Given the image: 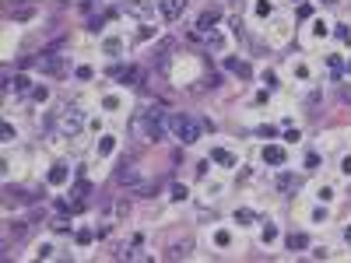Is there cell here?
<instances>
[{
	"label": "cell",
	"mask_w": 351,
	"mask_h": 263,
	"mask_svg": "<svg viewBox=\"0 0 351 263\" xmlns=\"http://www.w3.org/2000/svg\"><path fill=\"white\" fill-rule=\"evenodd\" d=\"M169 130H172V137L179 140V144H193V140H200V120H193L190 112H172L169 116Z\"/></svg>",
	"instance_id": "6da1fadb"
},
{
	"label": "cell",
	"mask_w": 351,
	"mask_h": 263,
	"mask_svg": "<svg viewBox=\"0 0 351 263\" xmlns=\"http://www.w3.org/2000/svg\"><path fill=\"white\" fill-rule=\"evenodd\" d=\"M81 126H84V116H81V109H74V106H64V109H56V130H60L64 137H74V134H81Z\"/></svg>",
	"instance_id": "7a4b0ae2"
},
{
	"label": "cell",
	"mask_w": 351,
	"mask_h": 263,
	"mask_svg": "<svg viewBox=\"0 0 351 263\" xmlns=\"http://www.w3.org/2000/svg\"><path fill=\"white\" fill-rule=\"evenodd\" d=\"M116 183L130 186V189H141V186H144V183H141V172H137L134 165H120V169H116Z\"/></svg>",
	"instance_id": "3957f363"
},
{
	"label": "cell",
	"mask_w": 351,
	"mask_h": 263,
	"mask_svg": "<svg viewBox=\"0 0 351 263\" xmlns=\"http://www.w3.org/2000/svg\"><path fill=\"white\" fill-rule=\"evenodd\" d=\"M158 11H162L165 21H176V18L186 11V0H158Z\"/></svg>",
	"instance_id": "277c9868"
},
{
	"label": "cell",
	"mask_w": 351,
	"mask_h": 263,
	"mask_svg": "<svg viewBox=\"0 0 351 263\" xmlns=\"http://www.w3.org/2000/svg\"><path fill=\"white\" fill-rule=\"evenodd\" d=\"M218 21H222V7H207V11L197 18V32H211Z\"/></svg>",
	"instance_id": "5b68a950"
},
{
	"label": "cell",
	"mask_w": 351,
	"mask_h": 263,
	"mask_svg": "<svg viewBox=\"0 0 351 263\" xmlns=\"http://www.w3.org/2000/svg\"><path fill=\"white\" fill-rule=\"evenodd\" d=\"M112 77L120 81V84H137V81H141V70H137V67H116Z\"/></svg>",
	"instance_id": "8992f818"
},
{
	"label": "cell",
	"mask_w": 351,
	"mask_h": 263,
	"mask_svg": "<svg viewBox=\"0 0 351 263\" xmlns=\"http://www.w3.org/2000/svg\"><path fill=\"white\" fill-rule=\"evenodd\" d=\"M92 193V183H84V179H78L74 183V189H70V197H74V211H81L84 207V197Z\"/></svg>",
	"instance_id": "52a82bcc"
},
{
	"label": "cell",
	"mask_w": 351,
	"mask_h": 263,
	"mask_svg": "<svg viewBox=\"0 0 351 263\" xmlns=\"http://www.w3.org/2000/svg\"><path fill=\"white\" fill-rule=\"evenodd\" d=\"M263 162L267 165H285V148L281 144H267V148H263Z\"/></svg>",
	"instance_id": "ba28073f"
},
{
	"label": "cell",
	"mask_w": 351,
	"mask_h": 263,
	"mask_svg": "<svg viewBox=\"0 0 351 263\" xmlns=\"http://www.w3.org/2000/svg\"><path fill=\"white\" fill-rule=\"evenodd\" d=\"M4 203H7V207H11V203H28V200H32V193H28V189H18V186H7L4 189Z\"/></svg>",
	"instance_id": "9c48e42d"
},
{
	"label": "cell",
	"mask_w": 351,
	"mask_h": 263,
	"mask_svg": "<svg viewBox=\"0 0 351 263\" xmlns=\"http://www.w3.org/2000/svg\"><path fill=\"white\" fill-rule=\"evenodd\" d=\"M28 84H32V81H28L25 74H18V77H7V81H4V88H7V92H14V95H25V92H28Z\"/></svg>",
	"instance_id": "30bf717a"
},
{
	"label": "cell",
	"mask_w": 351,
	"mask_h": 263,
	"mask_svg": "<svg viewBox=\"0 0 351 263\" xmlns=\"http://www.w3.org/2000/svg\"><path fill=\"white\" fill-rule=\"evenodd\" d=\"M211 162L225 165V169H236V165H239V162H236V155H228L225 148H214V151H211Z\"/></svg>",
	"instance_id": "8fae6325"
},
{
	"label": "cell",
	"mask_w": 351,
	"mask_h": 263,
	"mask_svg": "<svg viewBox=\"0 0 351 263\" xmlns=\"http://www.w3.org/2000/svg\"><path fill=\"white\" fill-rule=\"evenodd\" d=\"M46 179H49V186H64V183L70 179V172H67V165H53Z\"/></svg>",
	"instance_id": "7c38bea8"
},
{
	"label": "cell",
	"mask_w": 351,
	"mask_h": 263,
	"mask_svg": "<svg viewBox=\"0 0 351 263\" xmlns=\"http://www.w3.org/2000/svg\"><path fill=\"white\" fill-rule=\"evenodd\" d=\"M225 67L232 70V74H239V77H250V63L236 60V56H225Z\"/></svg>",
	"instance_id": "4fadbf2b"
},
{
	"label": "cell",
	"mask_w": 351,
	"mask_h": 263,
	"mask_svg": "<svg viewBox=\"0 0 351 263\" xmlns=\"http://www.w3.org/2000/svg\"><path fill=\"white\" fill-rule=\"evenodd\" d=\"M305 246H309V235H305V232H291V235H288V249H291V253L305 249Z\"/></svg>",
	"instance_id": "5bb4252c"
},
{
	"label": "cell",
	"mask_w": 351,
	"mask_h": 263,
	"mask_svg": "<svg viewBox=\"0 0 351 263\" xmlns=\"http://www.w3.org/2000/svg\"><path fill=\"white\" fill-rule=\"evenodd\" d=\"M277 189H285V193H295V189H299V179H295V175H288V172H281V175H277Z\"/></svg>",
	"instance_id": "9a60e30c"
},
{
	"label": "cell",
	"mask_w": 351,
	"mask_h": 263,
	"mask_svg": "<svg viewBox=\"0 0 351 263\" xmlns=\"http://www.w3.org/2000/svg\"><path fill=\"white\" fill-rule=\"evenodd\" d=\"M102 49H106L109 56H120L123 53V39H106V42H102Z\"/></svg>",
	"instance_id": "2e32d148"
},
{
	"label": "cell",
	"mask_w": 351,
	"mask_h": 263,
	"mask_svg": "<svg viewBox=\"0 0 351 263\" xmlns=\"http://www.w3.org/2000/svg\"><path fill=\"white\" fill-rule=\"evenodd\" d=\"M112 151H116V137H109V134L98 137V155H112Z\"/></svg>",
	"instance_id": "e0dca14e"
},
{
	"label": "cell",
	"mask_w": 351,
	"mask_h": 263,
	"mask_svg": "<svg viewBox=\"0 0 351 263\" xmlns=\"http://www.w3.org/2000/svg\"><path fill=\"white\" fill-rule=\"evenodd\" d=\"M169 193H172V197H169V200H176V203H183V200H186V197H190V189H186V186H183V183H176V186H172V189H169Z\"/></svg>",
	"instance_id": "ac0fdd59"
},
{
	"label": "cell",
	"mask_w": 351,
	"mask_h": 263,
	"mask_svg": "<svg viewBox=\"0 0 351 263\" xmlns=\"http://www.w3.org/2000/svg\"><path fill=\"white\" fill-rule=\"evenodd\" d=\"M334 35H337V42H344V46H348V42H351V28H348V25H334Z\"/></svg>",
	"instance_id": "d6986e66"
},
{
	"label": "cell",
	"mask_w": 351,
	"mask_h": 263,
	"mask_svg": "<svg viewBox=\"0 0 351 263\" xmlns=\"http://www.w3.org/2000/svg\"><path fill=\"white\" fill-rule=\"evenodd\" d=\"M92 239H95V232H88V228H78V232H74V242H78V246H88Z\"/></svg>",
	"instance_id": "ffe728a7"
},
{
	"label": "cell",
	"mask_w": 351,
	"mask_h": 263,
	"mask_svg": "<svg viewBox=\"0 0 351 263\" xmlns=\"http://www.w3.org/2000/svg\"><path fill=\"white\" fill-rule=\"evenodd\" d=\"M327 63H330V74H334V77H341V74H344V60H341V56H330Z\"/></svg>",
	"instance_id": "44dd1931"
},
{
	"label": "cell",
	"mask_w": 351,
	"mask_h": 263,
	"mask_svg": "<svg viewBox=\"0 0 351 263\" xmlns=\"http://www.w3.org/2000/svg\"><path fill=\"white\" fill-rule=\"evenodd\" d=\"M236 221H239V225H253V221H256V214L242 207V211H236Z\"/></svg>",
	"instance_id": "7402d4cb"
},
{
	"label": "cell",
	"mask_w": 351,
	"mask_h": 263,
	"mask_svg": "<svg viewBox=\"0 0 351 263\" xmlns=\"http://www.w3.org/2000/svg\"><path fill=\"white\" fill-rule=\"evenodd\" d=\"M260 239H263V242H274V239H277V228H274V225L267 221V225L260 228Z\"/></svg>",
	"instance_id": "603a6c76"
},
{
	"label": "cell",
	"mask_w": 351,
	"mask_h": 263,
	"mask_svg": "<svg viewBox=\"0 0 351 263\" xmlns=\"http://www.w3.org/2000/svg\"><path fill=\"white\" fill-rule=\"evenodd\" d=\"M74 74H78V81H92V77H95V70H92V67H78Z\"/></svg>",
	"instance_id": "cb8c5ba5"
},
{
	"label": "cell",
	"mask_w": 351,
	"mask_h": 263,
	"mask_svg": "<svg viewBox=\"0 0 351 263\" xmlns=\"http://www.w3.org/2000/svg\"><path fill=\"white\" fill-rule=\"evenodd\" d=\"M214 242H218V246H222V249H225V246L232 242V235H228V232L222 228V232H214Z\"/></svg>",
	"instance_id": "d4e9b609"
},
{
	"label": "cell",
	"mask_w": 351,
	"mask_h": 263,
	"mask_svg": "<svg viewBox=\"0 0 351 263\" xmlns=\"http://www.w3.org/2000/svg\"><path fill=\"white\" fill-rule=\"evenodd\" d=\"M271 11H274V7H271V0H260V4H256V14H260V18H267Z\"/></svg>",
	"instance_id": "484cf974"
},
{
	"label": "cell",
	"mask_w": 351,
	"mask_h": 263,
	"mask_svg": "<svg viewBox=\"0 0 351 263\" xmlns=\"http://www.w3.org/2000/svg\"><path fill=\"white\" fill-rule=\"evenodd\" d=\"M32 98L35 102H46L49 98V88H32Z\"/></svg>",
	"instance_id": "4316f807"
},
{
	"label": "cell",
	"mask_w": 351,
	"mask_h": 263,
	"mask_svg": "<svg viewBox=\"0 0 351 263\" xmlns=\"http://www.w3.org/2000/svg\"><path fill=\"white\" fill-rule=\"evenodd\" d=\"M256 134H260V137H267V140H274V137H277V126H260Z\"/></svg>",
	"instance_id": "83f0119b"
},
{
	"label": "cell",
	"mask_w": 351,
	"mask_h": 263,
	"mask_svg": "<svg viewBox=\"0 0 351 263\" xmlns=\"http://www.w3.org/2000/svg\"><path fill=\"white\" fill-rule=\"evenodd\" d=\"M263 84H267V92H271V88H277V77H274V70H263Z\"/></svg>",
	"instance_id": "f1b7e54d"
},
{
	"label": "cell",
	"mask_w": 351,
	"mask_h": 263,
	"mask_svg": "<svg viewBox=\"0 0 351 263\" xmlns=\"http://www.w3.org/2000/svg\"><path fill=\"white\" fill-rule=\"evenodd\" d=\"M53 232H70V221H67V217H56V221H53Z\"/></svg>",
	"instance_id": "f546056e"
},
{
	"label": "cell",
	"mask_w": 351,
	"mask_h": 263,
	"mask_svg": "<svg viewBox=\"0 0 351 263\" xmlns=\"http://www.w3.org/2000/svg\"><path fill=\"white\" fill-rule=\"evenodd\" d=\"M0 137H4V140H14V126L4 123V126H0Z\"/></svg>",
	"instance_id": "4dcf8cb0"
},
{
	"label": "cell",
	"mask_w": 351,
	"mask_h": 263,
	"mask_svg": "<svg viewBox=\"0 0 351 263\" xmlns=\"http://www.w3.org/2000/svg\"><path fill=\"white\" fill-rule=\"evenodd\" d=\"M102 106H106V109H120V98H116V95H109L106 102H102Z\"/></svg>",
	"instance_id": "1f68e13d"
},
{
	"label": "cell",
	"mask_w": 351,
	"mask_h": 263,
	"mask_svg": "<svg viewBox=\"0 0 351 263\" xmlns=\"http://www.w3.org/2000/svg\"><path fill=\"white\" fill-rule=\"evenodd\" d=\"M299 18H313V7L309 4H299Z\"/></svg>",
	"instance_id": "d6a6232c"
},
{
	"label": "cell",
	"mask_w": 351,
	"mask_h": 263,
	"mask_svg": "<svg viewBox=\"0 0 351 263\" xmlns=\"http://www.w3.org/2000/svg\"><path fill=\"white\" fill-rule=\"evenodd\" d=\"M53 256V246H39V260H49Z\"/></svg>",
	"instance_id": "836d02e7"
},
{
	"label": "cell",
	"mask_w": 351,
	"mask_h": 263,
	"mask_svg": "<svg viewBox=\"0 0 351 263\" xmlns=\"http://www.w3.org/2000/svg\"><path fill=\"white\" fill-rule=\"evenodd\" d=\"M319 200H323V203H327V200H334V189H330V186H323V189H319Z\"/></svg>",
	"instance_id": "e575fe53"
},
{
	"label": "cell",
	"mask_w": 351,
	"mask_h": 263,
	"mask_svg": "<svg viewBox=\"0 0 351 263\" xmlns=\"http://www.w3.org/2000/svg\"><path fill=\"white\" fill-rule=\"evenodd\" d=\"M341 172H344V175H351V155H348L344 162H341Z\"/></svg>",
	"instance_id": "d590c367"
},
{
	"label": "cell",
	"mask_w": 351,
	"mask_h": 263,
	"mask_svg": "<svg viewBox=\"0 0 351 263\" xmlns=\"http://www.w3.org/2000/svg\"><path fill=\"white\" fill-rule=\"evenodd\" d=\"M344 242H348V246H351V225H348V228H344Z\"/></svg>",
	"instance_id": "8d00e7d4"
},
{
	"label": "cell",
	"mask_w": 351,
	"mask_h": 263,
	"mask_svg": "<svg viewBox=\"0 0 351 263\" xmlns=\"http://www.w3.org/2000/svg\"><path fill=\"white\" fill-rule=\"evenodd\" d=\"M88 4H92V0H81V7H88Z\"/></svg>",
	"instance_id": "74e56055"
},
{
	"label": "cell",
	"mask_w": 351,
	"mask_h": 263,
	"mask_svg": "<svg viewBox=\"0 0 351 263\" xmlns=\"http://www.w3.org/2000/svg\"><path fill=\"white\" fill-rule=\"evenodd\" d=\"M323 4H337V0H323Z\"/></svg>",
	"instance_id": "f35d334b"
}]
</instances>
